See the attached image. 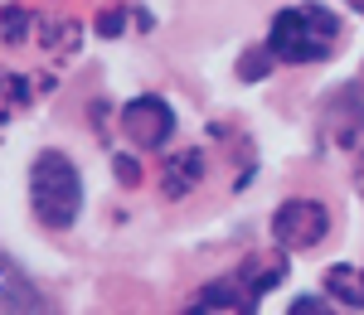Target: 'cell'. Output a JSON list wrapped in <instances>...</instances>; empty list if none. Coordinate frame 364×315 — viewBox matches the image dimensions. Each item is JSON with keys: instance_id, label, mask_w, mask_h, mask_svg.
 <instances>
[{"instance_id": "6da1fadb", "label": "cell", "mask_w": 364, "mask_h": 315, "mask_svg": "<svg viewBox=\"0 0 364 315\" xmlns=\"http://www.w3.org/2000/svg\"><path fill=\"white\" fill-rule=\"evenodd\" d=\"M29 204L44 228H73L83 214V175L63 150H39L29 165Z\"/></svg>"}, {"instance_id": "7a4b0ae2", "label": "cell", "mask_w": 364, "mask_h": 315, "mask_svg": "<svg viewBox=\"0 0 364 315\" xmlns=\"http://www.w3.org/2000/svg\"><path fill=\"white\" fill-rule=\"evenodd\" d=\"M340 39V20L326 5H291L267 29V54L282 63H321Z\"/></svg>"}, {"instance_id": "3957f363", "label": "cell", "mask_w": 364, "mask_h": 315, "mask_svg": "<svg viewBox=\"0 0 364 315\" xmlns=\"http://www.w3.org/2000/svg\"><path fill=\"white\" fill-rule=\"evenodd\" d=\"M272 238L287 253H306V248L331 238V209L316 199H287L272 214Z\"/></svg>"}, {"instance_id": "277c9868", "label": "cell", "mask_w": 364, "mask_h": 315, "mask_svg": "<svg viewBox=\"0 0 364 315\" xmlns=\"http://www.w3.org/2000/svg\"><path fill=\"white\" fill-rule=\"evenodd\" d=\"M175 131V112H170L166 97H132L122 107V136L136 145V150H161Z\"/></svg>"}, {"instance_id": "5b68a950", "label": "cell", "mask_w": 364, "mask_h": 315, "mask_svg": "<svg viewBox=\"0 0 364 315\" xmlns=\"http://www.w3.org/2000/svg\"><path fill=\"white\" fill-rule=\"evenodd\" d=\"M252 306H257V296L238 282H214L195 296V311H252Z\"/></svg>"}, {"instance_id": "8992f818", "label": "cell", "mask_w": 364, "mask_h": 315, "mask_svg": "<svg viewBox=\"0 0 364 315\" xmlns=\"http://www.w3.org/2000/svg\"><path fill=\"white\" fill-rule=\"evenodd\" d=\"M199 175H204V155L199 150H180V155H170L166 160V194L170 199H180L185 189H195Z\"/></svg>"}, {"instance_id": "52a82bcc", "label": "cell", "mask_w": 364, "mask_h": 315, "mask_svg": "<svg viewBox=\"0 0 364 315\" xmlns=\"http://www.w3.org/2000/svg\"><path fill=\"white\" fill-rule=\"evenodd\" d=\"M282 277H287V267H282V258L277 262H248V272H243V287L262 301L267 296V287H277Z\"/></svg>"}, {"instance_id": "ba28073f", "label": "cell", "mask_w": 364, "mask_h": 315, "mask_svg": "<svg viewBox=\"0 0 364 315\" xmlns=\"http://www.w3.org/2000/svg\"><path fill=\"white\" fill-rule=\"evenodd\" d=\"M122 29H127V10H102V15H97V34H102V39H117Z\"/></svg>"}, {"instance_id": "9c48e42d", "label": "cell", "mask_w": 364, "mask_h": 315, "mask_svg": "<svg viewBox=\"0 0 364 315\" xmlns=\"http://www.w3.org/2000/svg\"><path fill=\"white\" fill-rule=\"evenodd\" d=\"M25 25H29L25 10H5V15H0V34H5V39H25Z\"/></svg>"}, {"instance_id": "30bf717a", "label": "cell", "mask_w": 364, "mask_h": 315, "mask_svg": "<svg viewBox=\"0 0 364 315\" xmlns=\"http://www.w3.org/2000/svg\"><path fill=\"white\" fill-rule=\"evenodd\" d=\"M331 315V306H326V301H321V296H296V301H291V315Z\"/></svg>"}, {"instance_id": "8fae6325", "label": "cell", "mask_w": 364, "mask_h": 315, "mask_svg": "<svg viewBox=\"0 0 364 315\" xmlns=\"http://www.w3.org/2000/svg\"><path fill=\"white\" fill-rule=\"evenodd\" d=\"M112 170H117V179H127V184H136V179H141V170H136V160H132V155H117Z\"/></svg>"}, {"instance_id": "7c38bea8", "label": "cell", "mask_w": 364, "mask_h": 315, "mask_svg": "<svg viewBox=\"0 0 364 315\" xmlns=\"http://www.w3.org/2000/svg\"><path fill=\"white\" fill-rule=\"evenodd\" d=\"M345 5H350V10H355V15H364V0H345Z\"/></svg>"}]
</instances>
